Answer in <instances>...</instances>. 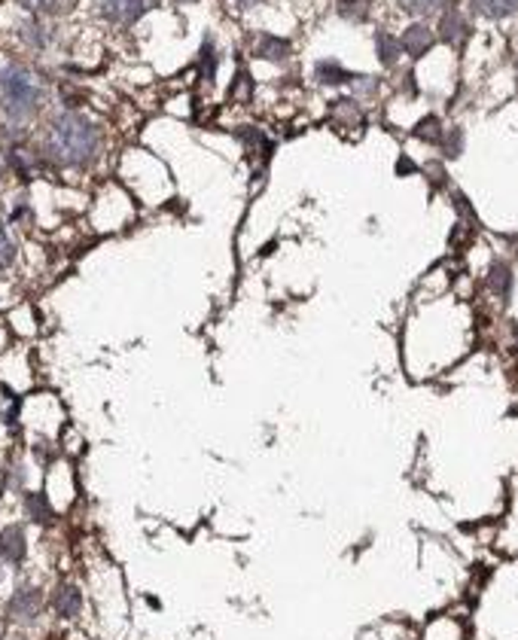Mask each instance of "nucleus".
Masks as SVG:
<instances>
[{
	"mask_svg": "<svg viewBox=\"0 0 518 640\" xmlns=\"http://www.w3.org/2000/svg\"><path fill=\"white\" fill-rule=\"evenodd\" d=\"M40 610H43V592L37 585H22V589H16L10 603H6V616L13 622H19V625L34 622L40 616Z\"/></svg>",
	"mask_w": 518,
	"mask_h": 640,
	"instance_id": "f257e3e1",
	"label": "nucleus"
},
{
	"mask_svg": "<svg viewBox=\"0 0 518 640\" xmlns=\"http://www.w3.org/2000/svg\"><path fill=\"white\" fill-rule=\"evenodd\" d=\"M25 552H28V539H25V530L19 525H10L0 530V558H4L6 564L25 561Z\"/></svg>",
	"mask_w": 518,
	"mask_h": 640,
	"instance_id": "f03ea898",
	"label": "nucleus"
},
{
	"mask_svg": "<svg viewBox=\"0 0 518 640\" xmlns=\"http://www.w3.org/2000/svg\"><path fill=\"white\" fill-rule=\"evenodd\" d=\"M52 607H56L61 619H74V616H79V610H83V594H79L77 585L61 582L56 594H52Z\"/></svg>",
	"mask_w": 518,
	"mask_h": 640,
	"instance_id": "7ed1b4c3",
	"label": "nucleus"
},
{
	"mask_svg": "<svg viewBox=\"0 0 518 640\" xmlns=\"http://www.w3.org/2000/svg\"><path fill=\"white\" fill-rule=\"evenodd\" d=\"M25 509H28L31 521H37V525H49L52 507L47 503V497H43V494H28V500H25Z\"/></svg>",
	"mask_w": 518,
	"mask_h": 640,
	"instance_id": "20e7f679",
	"label": "nucleus"
},
{
	"mask_svg": "<svg viewBox=\"0 0 518 640\" xmlns=\"http://www.w3.org/2000/svg\"><path fill=\"white\" fill-rule=\"evenodd\" d=\"M10 260H13V244H10V238L0 232V265H6Z\"/></svg>",
	"mask_w": 518,
	"mask_h": 640,
	"instance_id": "39448f33",
	"label": "nucleus"
}]
</instances>
